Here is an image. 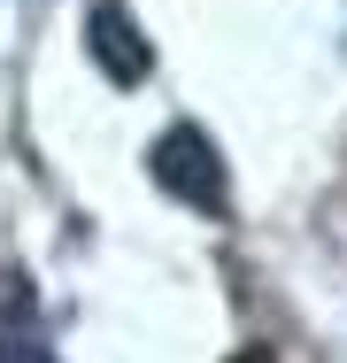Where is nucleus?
<instances>
[{
  "mask_svg": "<svg viewBox=\"0 0 347 363\" xmlns=\"http://www.w3.org/2000/svg\"><path fill=\"white\" fill-rule=\"evenodd\" d=\"M232 363H271V348H247V356H232Z\"/></svg>",
  "mask_w": 347,
  "mask_h": 363,
  "instance_id": "obj_4",
  "label": "nucleus"
},
{
  "mask_svg": "<svg viewBox=\"0 0 347 363\" xmlns=\"http://www.w3.org/2000/svg\"><path fill=\"white\" fill-rule=\"evenodd\" d=\"M147 170H154V186L162 194H178L186 209H224L232 201V186H224V155H216V140H208L201 124H170L162 140L147 147Z\"/></svg>",
  "mask_w": 347,
  "mask_h": 363,
  "instance_id": "obj_1",
  "label": "nucleus"
},
{
  "mask_svg": "<svg viewBox=\"0 0 347 363\" xmlns=\"http://www.w3.org/2000/svg\"><path fill=\"white\" fill-rule=\"evenodd\" d=\"M85 47H93V62H101L108 85H147V70H154V47L139 39V23L116 0H101V8L85 16Z\"/></svg>",
  "mask_w": 347,
  "mask_h": 363,
  "instance_id": "obj_2",
  "label": "nucleus"
},
{
  "mask_svg": "<svg viewBox=\"0 0 347 363\" xmlns=\"http://www.w3.org/2000/svg\"><path fill=\"white\" fill-rule=\"evenodd\" d=\"M0 363H47V348H39V340H31V333L16 325V333L0 340Z\"/></svg>",
  "mask_w": 347,
  "mask_h": 363,
  "instance_id": "obj_3",
  "label": "nucleus"
}]
</instances>
